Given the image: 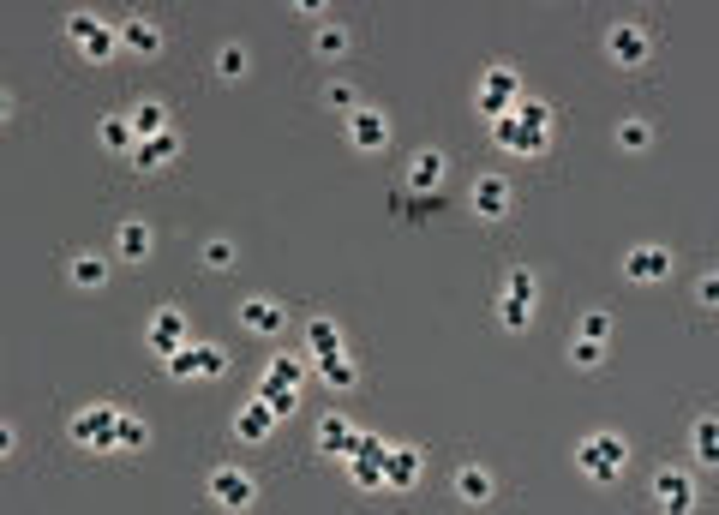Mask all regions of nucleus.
I'll return each mask as SVG.
<instances>
[{"label": "nucleus", "mask_w": 719, "mask_h": 515, "mask_svg": "<svg viewBox=\"0 0 719 515\" xmlns=\"http://www.w3.org/2000/svg\"><path fill=\"white\" fill-rule=\"evenodd\" d=\"M444 180H450V162H444L438 150H420V156L408 162V186L396 192V216H408V222L438 216V210H444Z\"/></svg>", "instance_id": "1"}, {"label": "nucleus", "mask_w": 719, "mask_h": 515, "mask_svg": "<svg viewBox=\"0 0 719 515\" xmlns=\"http://www.w3.org/2000/svg\"><path fill=\"white\" fill-rule=\"evenodd\" d=\"M624 462H630V444H624L618 432H594V438H582V450H576V468H582L588 480H600V486H612V480L624 474Z\"/></svg>", "instance_id": "2"}, {"label": "nucleus", "mask_w": 719, "mask_h": 515, "mask_svg": "<svg viewBox=\"0 0 719 515\" xmlns=\"http://www.w3.org/2000/svg\"><path fill=\"white\" fill-rule=\"evenodd\" d=\"M66 42H72L90 66H102V60H114L120 30H114V24H102V18H90V12H72V18H66Z\"/></svg>", "instance_id": "3"}, {"label": "nucleus", "mask_w": 719, "mask_h": 515, "mask_svg": "<svg viewBox=\"0 0 719 515\" xmlns=\"http://www.w3.org/2000/svg\"><path fill=\"white\" fill-rule=\"evenodd\" d=\"M606 54H612V66L642 72V66L654 60V30H648V24H636V18H624V24H612V30H606Z\"/></svg>", "instance_id": "4"}, {"label": "nucleus", "mask_w": 719, "mask_h": 515, "mask_svg": "<svg viewBox=\"0 0 719 515\" xmlns=\"http://www.w3.org/2000/svg\"><path fill=\"white\" fill-rule=\"evenodd\" d=\"M516 102H522L516 66H486V78H480V114H486V120H504Z\"/></svg>", "instance_id": "5"}, {"label": "nucleus", "mask_w": 719, "mask_h": 515, "mask_svg": "<svg viewBox=\"0 0 719 515\" xmlns=\"http://www.w3.org/2000/svg\"><path fill=\"white\" fill-rule=\"evenodd\" d=\"M492 144L510 150V156H546L552 150V132H534L528 120H516V108L504 120H492Z\"/></svg>", "instance_id": "6"}, {"label": "nucleus", "mask_w": 719, "mask_h": 515, "mask_svg": "<svg viewBox=\"0 0 719 515\" xmlns=\"http://www.w3.org/2000/svg\"><path fill=\"white\" fill-rule=\"evenodd\" d=\"M114 432H120V408H90L72 420V444H90V450H114Z\"/></svg>", "instance_id": "7"}, {"label": "nucleus", "mask_w": 719, "mask_h": 515, "mask_svg": "<svg viewBox=\"0 0 719 515\" xmlns=\"http://www.w3.org/2000/svg\"><path fill=\"white\" fill-rule=\"evenodd\" d=\"M252 498H258L252 474H240V468H216V474H210V504H216V510H246Z\"/></svg>", "instance_id": "8"}, {"label": "nucleus", "mask_w": 719, "mask_h": 515, "mask_svg": "<svg viewBox=\"0 0 719 515\" xmlns=\"http://www.w3.org/2000/svg\"><path fill=\"white\" fill-rule=\"evenodd\" d=\"M348 144H354V150H384V144H390V120H384L378 108H354V114H348Z\"/></svg>", "instance_id": "9"}, {"label": "nucleus", "mask_w": 719, "mask_h": 515, "mask_svg": "<svg viewBox=\"0 0 719 515\" xmlns=\"http://www.w3.org/2000/svg\"><path fill=\"white\" fill-rule=\"evenodd\" d=\"M474 216H486V222H504V216H510V180H504V174H480V180H474Z\"/></svg>", "instance_id": "10"}, {"label": "nucleus", "mask_w": 719, "mask_h": 515, "mask_svg": "<svg viewBox=\"0 0 719 515\" xmlns=\"http://www.w3.org/2000/svg\"><path fill=\"white\" fill-rule=\"evenodd\" d=\"M654 498H660V510L684 515L690 504H696V486H690L684 468H660V474H654Z\"/></svg>", "instance_id": "11"}, {"label": "nucleus", "mask_w": 719, "mask_h": 515, "mask_svg": "<svg viewBox=\"0 0 719 515\" xmlns=\"http://www.w3.org/2000/svg\"><path fill=\"white\" fill-rule=\"evenodd\" d=\"M624 276H630V282H666V276H672V252H666V246H636V252L624 258Z\"/></svg>", "instance_id": "12"}, {"label": "nucleus", "mask_w": 719, "mask_h": 515, "mask_svg": "<svg viewBox=\"0 0 719 515\" xmlns=\"http://www.w3.org/2000/svg\"><path fill=\"white\" fill-rule=\"evenodd\" d=\"M174 156H180V138H174V132H156V138H138L132 168H138V174H156V168H168Z\"/></svg>", "instance_id": "13"}, {"label": "nucleus", "mask_w": 719, "mask_h": 515, "mask_svg": "<svg viewBox=\"0 0 719 515\" xmlns=\"http://www.w3.org/2000/svg\"><path fill=\"white\" fill-rule=\"evenodd\" d=\"M174 348H186V318L174 312V306H162L156 318H150V354H174Z\"/></svg>", "instance_id": "14"}, {"label": "nucleus", "mask_w": 719, "mask_h": 515, "mask_svg": "<svg viewBox=\"0 0 719 515\" xmlns=\"http://www.w3.org/2000/svg\"><path fill=\"white\" fill-rule=\"evenodd\" d=\"M270 432H276V414H270V408H264V402L252 396V402H246V408L234 414V438H240V444H264Z\"/></svg>", "instance_id": "15"}, {"label": "nucleus", "mask_w": 719, "mask_h": 515, "mask_svg": "<svg viewBox=\"0 0 719 515\" xmlns=\"http://www.w3.org/2000/svg\"><path fill=\"white\" fill-rule=\"evenodd\" d=\"M318 366V378L330 384V390H354L360 384V360L354 354H324V360H312Z\"/></svg>", "instance_id": "16"}, {"label": "nucleus", "mask_w": 719, "mask_h": 515, "mask_svg": "<svg viewBox=\"0 0 719 515\" xmlns=\"http://www.w3.org/2000/svg\"><path fill=\"white\" fill-rule=\"evenodd\" d=\"M318 450H324V456H348V450H354L348 414H324V420H318Z\"/></svg>", "instance_id": "17"}, {"label": "nucleus", "mask_w": 719, "mask_h": 515, "mask_svg": "<svg viewBox=\"0 0 719 515\" xmlns=\"http://www.w3.org/2000/svg\"><path fill=\"white\" fill-rule=\"evenodd\" d=\"M420 480V450H384V486L408 492Z\"/></svg>", "instance_id": "18"}, {"label": "nucleus", "mask_w": 719, "mask_h": 515, "mask_svg": "<svg viewBox=\"0 0 719 515\" xmlns=\"http://www.w3.org/2000/svg\"><path fill=\"white\" fill-rule=\"evenodd\" d=\"M240 324H246L252 336H276V330H282V306H276V300H246V306H240Z\"/></svg>", "instance_id": "19"}, {"label": "nucleus", "mask_w": 719, "mask_h": 515, "mask_svg": "<svg viewBox=\"0 0 719 515\" xmlns=\"http://www.w3.org/2000/svg\"><path fill=\"white\" fill-rule=\"evenodd\" d=\"M120 48H132V54H156V48H162V30H156L150 18H126V24H120Z\"/></svg>", "instance_id": "20"}, {"label": "nucleus", "mask_w": 719, "mask_h": 515, "mask_svg": "<svg viewBox=\"0 0 719 515\" xmlns=\"http://www.w3.org/2000/svg\"><path fill=\"white\" fill-rule=\"evenodd\" d=\"M96 132H102V144H108V150H120V156H132V150H138L132 114H102V126H96Z\"/></svg>", "instance_id": "21"}, {"label": "nucleus", "mask_w": 719, "mask_h": 515, "mask_svg": "<svg viewBox=\"0 0 719 515\" xmlns=\"http://www.w3.org/2000/svg\"><path fill=\"white\" fill-rule=\"evenodd\" d=\"M114 246H120V264H144V258H150V228H144V222H120Z\"/></svg>", "instance_id": "22"}, {"label": "nucleus", "mask_w": 719, "mask_h": 515, "mask_svg": "<svg viewBox=\"0 0 719 515\" xmlns=\"http://www.w3.org/2000/svg\"><path fill=\"white\" fill-rule=\"evenodd\" d=\"M258 402H264V408H270V414H276V420H282V414H294V408H300V396H294V384H282V378H270V372H264V378H258Z\"/></svg>", "instance_id": "23"}, {"label": "nucleus", "mask_w": 719, "mask_h": 515, "mask_svg": "<svg viewBox=\"0 0 719 515\" xmlns=\"http://www.w3.org/2000/svg\"><path fill=\"white\" fill-rule=\"evenodd\" d=\"M306 354H312V360L342 354V330H336L330 318H312V324H306Z\"/></svg>", "instance_id": "24"}, {"label": "nucleus", "mask_w": 719, "mask_h": 515, "mask_svg": "<svg viewBox=\"0 0 719 515\" xmlns=\"http://www.w3.org/2000/svg\"><path fill=\"white\" fill-rule=\"evenodd\" d=\"M456 498L462 504H492V474L486 468H462L456 474Z\"/></svg>", "instance_id": "25"}, {"label": "nucleus", "mask_w": 719, "mask_h": 515, "mask_svg": "<svg viewBox=\"0 0 719 515\" xmlns=\"http://www.w3.org/2000/svg\"><path fill=\"white\" fill-rule=\"evenodd\" d=\"M132 132H138V138L174 132V126H168V108H162V102H138V108H132Z\"/></svg>", "instance_id": "26"}, {"label": "nucleus", "mask_w": 719, "mask_h": 515, "mask_svg": "<svg viewBox=\"0 0 719 515\" xmlns=\"http://www.w3.org/2000/svg\"><path fill=\"white\" fill-rule=\"evenodd\" d=\"M72 282H78V288H102V282H108V258L78 252V258H72Z\"/></svg>", "instance_id": "27"}, {"label": "nucleus", "mask_w": 719, "mask_h": 515, "mask_svg": "<svg viewBox=\"0 0 719 515\" xmlns=\"http://www.w3.org/2000/svg\"><path fill=\"white\" fill-rule=\"evenodd\" d=\"M648 144H654V120L630 114V120L618 126V150H648Z\"/></svg>", "instance_id": "28"}, {"label": "nucleus", "mask_w": 719, "mask_h": 515, "mask_svg": "<svg viewBox=\"0 0 719 515\" xmlns=\"http://www.w3.org/2000/svg\"><path fill=\"white\" fill-rule=\"evenodd\" d=\"M348 474H354V486L384 492V462H378V456H348Z\"/></svg>", "instance_id": "29"}, {"label": "nucleus", "mask_w": 719, "mask_h": 515, "mask_svg": "<svg viewBox=\"0 0 719 515\" xmlns=\"http://www.w3.org/2000/svg\"><path fill=\"white\" fill-rule=\"evenodd\" d=\"M150 444V426L138 414H120V432H114V450H144Z\"/></svg>", "instance_id": "30"}, {"label": "nucleus", "mask_w": 719, "mask_h": 515, "mask_svg": "<svg viewBox=\"0 0 719 515\" xmlns=\"http://www.w3.org/2000/svg\"><path fill=\"white\" fill-rule=\"evenodd\" d=\"M312 48H318L324 60H336V54H348V30H342V24H318V36H312Z\"/></svg>", "instance_id": "31"}, {"label": "nucleus", "mask_w": 719, "mask_h": 515, "mask_svg": "<svg viewBox=\"0 0 719 515\" xmlns=\"http://www.w3.org/2000/svg\"><path fill=\"white\" fill-rule=\"evenodd\" d=\"M498 318H504V330H528V318H534V300H516V294H504V300H498Z\"/></svg>", "instance_id": "32"}, {"label": "nucleus", "mask_w": 719, "mask_h": 515, "mask_svg": "<svg viewBox=\"0 0 719 515\" xmlns=\"http://www.w3.org/2000/svg\"><path fill=\"white\" fill-rule=\"evenodd\" d=\"M570 360H576L582 372H600V366H606V342H588V336H576V342H570Z\"/></svg>", "instance_id": "33"}, {"label": "nucleus", "mask_w": 719, "mask_h": 515, "mask_svg": "<svg viewBox=\"0 0 719 515\" xmlns=\"http://www.w3.org/2000/svg\"><path fill=\"white\" fill-rule=\"evenodd\" d=\"M162 366H168V378H174V384H192V378H198V348H174Z\"/></svg>", "instance_id": "34"}, {"label": "nucleus", "mask_w": 719, "mask_h": 515, "mask_svg": "<svg viewBox=\"0 0 719 515\" xmlns=\"http://www.w3.org/2000/svg\"><path fill=\"white\" fill-rule=\"evenodd\" d=\"M504 294H516V300H534V294H540V276H534L528 264H516V270L504 276Z\"/></svg>", "instance_id": "35"}, {"label": "nucleus", "mask_w": 719, "mask_h": 515, "mask_svg": "<svg viewBox=\"0 0 719 515\" xmlns=\"http://www.w3.org/2000/svg\"><path fill=\"white\" fill-rule=\"evenodd\" d=\"M696 456H708V462L719 456V420H714V414H702V420H696Z\"/></svg>", "instance_id": "36"}, {"label": "nucleus", "mask_w": 719, "mask_h": 515, "mask_svg": "<svg viewBox=\"0 0 719 515\" xmlns=\"http://www.w3.org/2000/svg\"><path fill=\"white\" fill-rule=\"evenodd\" d=\"M222 372H228V348H216V342L198 348V378H222Z\"/></svg>", "instance_id": "37"}, {"label": "nucleus", "mask_w": 719, "mask_h": 515, "mask_svg": "<svg viewBox=\"0 0 719 515\" xmlns=\"http://www.w3.org/2000/svg\"><path fill=\"white\" fill-rule=\"evenodd\" d=\"M216 78H246V48H222L216 54Z\"/></svg>", "instance_id": "38"}, {"label": "nucleus", "mask_w": 719, "mask_h": 515, "mask_svg": "<svg viewBox=\"0 0 719 515\" xmlns=\"http://www.w3.org/2000/svg\"><path fill=\"white\" fill-rule=\"evenodd\" d=\"M516 120H528L534 132H552V108L546 102H516Z\"/></svg>", "instance_id": "39"}, {"label": "nucleus", "mask_w": 719, "mask_h": 515, "mask_svg": "<svg viewBox=\"0 0 719 515\" xmlns=\"http://www.w3.org/2000/svg\"><path fill=\"white\" fill-rule=\"evenodd\" d=\"M324 102H330V108H348V114L360 108V96H354V84H348V78H336V84L324 90Z\"/></svg>", "instance_id": "40"}, {"label": "nucleus", "mask_w": 719, "mask_h": 515, "mask_svg": "<svg viewBox=\"0 0 719 515\" xmlns=\"http://www.w3.org/2000/svg\"><path fill=\"white\" fill-rule=\"evenodd\" d=\"M582 336H588V342H606V336H612V312H582Z\"/></svg>", "instance_id": "41"}, {"label": "nucleus", "mask_w": 719, "mask_h": 515, "mask_svg": "<svg viewBox=\"0 0 719 515\" xmlns=\"http://www.w3.org/2000/svg\"><path fill=\"white\" fill-rule=\"evenodd\" d=\"M228 264H234V246H228V240H210V246H204V270H228Z\"/></svg>", "instance_id": "42"}, {"label": "nucleus", "mask_w": 719, "mask_h": 515, "mask_svg": "<svg viewBox=\"0 0 719 515\" xmlns=\"http://www.w3.org/2000/svg\"><path fill=\"white\" fill-rule=\"evenodd\" d=\"M270 378H282V384H300V378H306V366H300V360H270Z\"/></svg>", "instance_id": "43"}, {"label": "nucleus", "mask_w": 719, "mask_h": 515, "mask_svg": "<svg viewBox=\"0 0 719 515\" xmlns=\"http://www.w3.org/2000/svg\"><path fill=\"white\" fill-rule=\"evenodd\" d=\"M696 300H702V306H714V300H719V276H702V282H696Z\"/></svg>", "instance_id": "44"}]
</instances>
